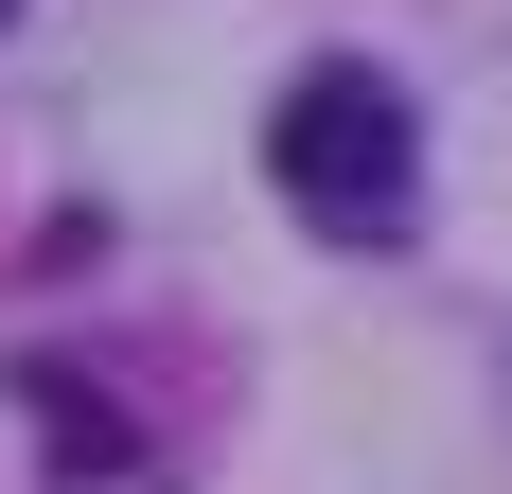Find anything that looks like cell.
Instances as JSON below:
<instances>
[{"label": "cell", "instance_id": "obj_2", "mask_svg": "<svg viewBox=\"0 0 512 494\" xmlns=\"http://www.w3.org/2000/svg\"><path fill=\"white\" fill-rule=\"evenodd\" d=\"M0 36H18V0H0Z\"/></svg>", "mask_w": 512, "mask_h": 494}, {"label": "cell", "instance_id": "obj_1", "mask_svg": "<svg viewBox=\"0 0 512 494\" xmlns=\"http://www.w3.org/2000/svg\"><path fill=\"white\" fill-rule=\"evenodd\" d=\"M265 177H283V212L336 247H407L424 212V124L389 71H354V53H318V71H283V106H265Z\"/></svg>", "mask_w": 512, "mask_h": 494}]
</instances>
